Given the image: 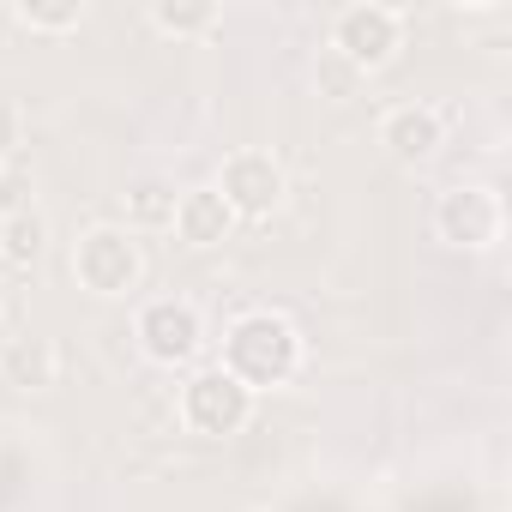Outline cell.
I'll return each instance as SVG.
<instances>
[{
    "mask_svg": "<svg viewBox=\"0 0 512 512\" xmlns=\"http://www.w3.org/2000/svg\"><path fill=\"white\" fill-rule=\"evenodd\" d=\"M398 49H404V13L386 7V0H350V7L332 19V55H338L356 79L392 67Z\"/></svg>",
    "mask_w": 512,
    "mask_h": 512,
    "instance_id": "4",
    "label": "cell"
},
{
    "mask_svg": "<svg viewBox=\"0 0 512 512\" xmlns=\"http://www.w3.org/2000/svg\"><path fill=\"white\" fill-rule=\"evenodd\" d=\"M175 241H187V247H223L229 235H235V211L217 199V187H181V199H175Z\"/></svg>",
    "mask_w": 512,
    "mask_h": 512,
    "instance_id": "10",
    "label": "cell"
},
{
    "mask_svg": "<svg viewBox=\"0 0 512 512\" xmlns=\"http://www.w3.org/2000/svg\"><path fill=\"white\" fill-rule=\"evenodd\" d=\"M13 19L25 31H37V37H67V31L85 25V7H79V0H19Z\"/></svg>",
    "mask_w": 512,
    "mask_h": 512,
    "instance_id": "14",
    "label": "cell"
},
{
    "mask_svg": "<svg viewBox=\"0 0 512 512\" xmlns=\"http://www.w3.org/2000/svg\"><path fill=\"white\" fill-rule=\"evenodd\" d=\"M434 235H440L446 247H458V253H488V247H500V235H506V205H500V193H494L488 181H458V187H446L440 205H434Z\"/></svg>",
    "mask_w": 512,
    "mask_h": 512,
    "instance_id": "6",
    "label": "cell"
},
{
    "mask_svg": "<svg viewBox=\"0 0 512 512\" xmlns=\"http://www.w3.org/2000/svg\"><path fill=\"white\" fill-rule=\"evenodd\" d=\"M253 398L235 374H223L217 362L211 368H193L187 380H181V392H175V416H181V428L187 434H199V440H229V434H241L247 422H253Z\"/></svg>",
    "mask_w": 512,
    "mask_h": 512,
    "instance_id": "3",
    "label": "cell"
},
{
    "mask_svg": "<svg viewBox=\"0 0 512 512\" xmlns=\"http://www.w3.org/2000/svg\"><path fill=\"white\" fill-rule=\"evenodd\" d=\"M440 145H446V115H440L434 103H392V109L380 115V151H386L392 163L422 169V163L440 157Z\"/></svg>",
    "mask_w": 512,
    "mask_h": 512,
    "instance_id": "8",
    "label": "cell"
},
{
    "mask_svg": "<svg viewBox=\"0 0 512 512\" xmlns=\"http://www.w3.org/2000/svg\"><path fill=\"white\" fill-rule=\"evenodd\" d=\"M133 338L145 350V362L157 368H187L199 350H205V314L181 296H157L133 314Z\"/></svg>",
    "mask_w": 512,
    "mask_h": 512,
    "instance_id": "7",
    "label": "cell"
},
{
    "mask_svg": "<svg viewBox=\"0 0 512 512\" xmlns=\"http://www.w3.org/2000/svg\"><path fill=\"white\" fill-rule=\"evenodd\" d=\"M61 380V350L55 338L43 332H19L0 344V386H13V392H49Z\"/></svg>",
    "mask_w": 512,
    "mask_h": 512,
    "instance_id": "9",
    "label": "cell"
},
{
    "mask_svg": "<svg viewBox=\"0 0 512 512\" xmlns=\"http://www.w3.org/2000/svg\"><path fill=\"white\" fill-rule=\"evenodd\" d=\"M73 278H79V290H91L97 302L133 296L139 278H145V247H139V235L121 229V223H91V229L73 241Z\"/></svg>",
    "mask_w": 512,
    "mask_h": 512,
    "instance_id": "2",
    "label": "cell"
},
{
    "mask_svg": "<svg viewBox=\"0 0 512 512\" xmlns=\"http://www.w3.org/2000/svg\"><path fill=\"white\" fill-rule=\"evenodd\" d=\"M320 85H332V91H338V97H344V91H350V85H356V73H350V67H344V61H338V55H332V49H326V61H320Z\"/></svg>",
    "mask_w": 512,
    "mask_h": 512,
    "instance_id": "16",
    "label": "cell"
},
{
    "mask_svg": "<svg viewBox=\"0 0 512 512\" xmlns=\"http://www.w3.org/2000/svg\"><path fill=\"white\" fill-rule=\"evenodd\" d=\"M43 247H49V223L31 205L13 211V217H0V260H7V266H37Z\"/></svg>",
    "mask_w": 512,
    "mask_h": 512,
    "instance_id": "13",
    "label": "cell"
},
{
    "mask_svg": "<svg viewBox=\"0 0 512 512\" xmlns=\"http://www.w3.org/2000/svg\"><path fill=\"white\" fill-rule=\"evenodd\" d=\"M217 199L235 211V223H260V217H272L278 205H284V193H290V175H284V163L272 157V151H260V145H241V151H229L223 157V169H217Z\"/></svg>",
    "mask_w": 512,
    "mask_h": 512,
    "instance_id": "5",
    "label": "cell"
},
{
    "mask_svg": "<svg viewBox=\"0 0 512 512\" xmlns=\"http://www.w3.org/2000/svg\"><path fill=\"white\" fill-rule=\"evenodd\" d=\"M175 199H181V193H175L169 181H157V175L133 181V187H127V223H121V229H133V235H139V229H169V223H175Z\"/></svg>",
    "mask_w": 512,
    "mask_h": 512,
    "instance_id": "12",
    "label": "cell"
},
{
    "mask_svg": "<svg viewBox=\"0 0 512 512\" xmlns=\"http://www.w3.org/2000/svg\"><path fill=\"white\" fill-rule=\"evenodd\" d=\"M217 368L235 374L253 398H260V392H278V386H290V380L302 374V332H296L284 314H272V308H253V314L229 320V332H223V362H217Z\"/></svg>",
    "mask_w": 512,
    "mask_h": 512,
    "instance_id": "1",
    "label": "cell"
},
{
    "mask_svg": "<svg viewBox=\"0 0 512 512\" xmlns=\"http://www.w3.org/2000/svg\"><path fill=\"white\" fill-rule=\"evenodd\" d=\"M19 145H25V109L13 97H0V163L19 157Z\"/></svg>",
    "mask_w": 512,
    "mask_h": 512,
    "instance_id": "15",
    "label": "cell"
},
{
    "mask_svg": "<svg viewBox=\"0 0 512 512\" xmlns=\"http://www.w3.org/2000/svg\"><path fill=\"white\" fill-rule=\"evenodd\" d=\"M217 25H223V13L211 7V0H157V7H151V31H163V37H175V43L211 37Z\"/></svg>",
    "mask_w": 512,
    "mask_h": 512,
    "instance_id": "11",
    "label": "cell"
}]
</instances>
